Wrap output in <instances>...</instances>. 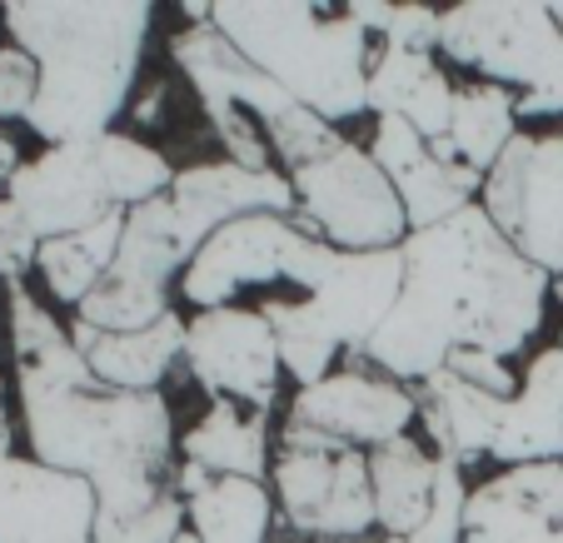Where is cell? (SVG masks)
<instances>
[{"mask_svg":"<svg viewBox=\"0 0 563 543\" xmlns=\"http://www.w3.org/2000/svg\"><path fill=\"white\" fill-rule=\"evenodd\" d=\"M100 165H106L110 195H115V204L125 214L159 200V195H170L175 175H180V170H170V160L155 145H145L135 135H115V130L100 135Z\"/></svg>","mask_w":563,"mask_h":543,"instance_id":"cell-28","label":"cell"},{"mask_svg":"<svg viewBox=\"0 0 563 543\" xmlns=\"http://www.w3.org/2000/svg\"><path fill=\"white\" fill-rule=\"evenodd\" d=\"M185 364L210 399L269 414L279 389V340L260 309H200L185 320Z\"/></svg>","mask_w":563,"mask_h":543,"instance_id":"cell-10","label":"cell"},{"mask_svg":"<svg viewBox=\"0 0 563 543\" xmlns=\"http://www.w3.org/2000/svg\"><path fill=\"white\" fill-rule=\"evenodd\" d=\"M0 21H5V11H0Z\"/></svg>","mask_w":563,"mask_h":543,"instance_id":"cell-37","label":"cell"},{"mask_svg":"<svg viewBox=\"0 0 563 543\" xmlns=\"http://www.w3.org/2000/svg\"><path fill=\"white\" fill-rule=\"evenodd\" d=\"M405 295L364 359L394 384H424L449 354H519L543 324L553 279L499 235L484 204L405 240Z\"/></svg>","mask_w":563,"mask_h":543,"instance_id":"cell-2","label":"cell"},{"mask_svg":"<svg viewBox=\"0 0 563 543\" xmlns=\"http://www.w3.org/2000/svg\"><path fill=\"white\" fill-rule=\"evenodd\" d=\"M439 458L424 454L415 439H394V444L369 454V489H374V523L389 539H415L419 523L429 519L434 503Z\"/></svg>","mask_w":563,"mask_h":543,"instance_id":"cell-24","label":"cell"},{"mask_svg":"<svg viewBox=\"0 0 563 543\" xmlns=\"http://www.w3.org/2000/svg\"><path fill=\"white\" fill-rule=\"evenodd\" d=\"M519 135V96L489 80L454 90V120H449V140H454L459 165L489 175L504 160V149Z\"/></svg>","mask_w":563,"mask_h":543,"instance_id":"cell-26","label":"cell"},{"mask_svg":"<svg viewBox=\"0 0 563 543\" xmlns=\"http://www.w3.org/2000/svg\"><path fill=\"white\" fill-rule=\"evenodd\" d=\"M444 369H454L459 379H468L474 389H484V395H494V399H514V395H519V379H514L509 359H499V354L459 350V354H449Z\"/></svg>","mask_w":563,"mask_h":543,"instance_id":"cell-33","label":"cell"},{"mask_svg":"<svg viewBox=\"0 0 563 543\" xmlns=\"http://www.w3.org/2000/svg\"><path fill=\"white\" fill-rule=\"evenodd\" d=\"M260 314H265L269 330H275L279 364H285V374L299 384V389H314V384L330 379L334 359H340V340H334V330L314 309V299H305V295L269 299V304H260Z\"/></svg>","mask_w":563,"mask_h":543,"instance_id":"cell-27","label":"cell"},{"mask_svg":"<svg viewBox=\"0 0 563 543\" xmlns=\"http://www.w3.org/2000/svg\"><path fill=\"white\" fill-rule=\"evenodd\" d=\"M96 489L41 458H0V543H96Z\"/></svg>","mask_w":563,"mask_h":543,"instance_id":"cell-14","label":"cell"},{"mask_svg":"<svg viewBox=\"0 0 563 543\" xmlns=\"http://www.w3.org/2000/svg\"><path fill=\"white\" fill-rule=\"evenodd\" d=\"M155 25L150 0H15L5 31L41 70L25 125L45 145H86L110 135L135 90L145 41Z\"/></svg>","mask_w":563,"mask_h":543,"instance_id":"cell-3","label":"cell"},{"mask_svg":"<svg viewBox=\"0 0 563 543\" xmlns=\"http://www.w3.org/2000/svg\"><path fill=\"white\" fill-rule=\"evenodd\" d=\"M210 25L245 55L250 65L295 96L309 115L354 120L369 110V35L350 21L344 5L309 0H230L214 5Z\"/></svg>","mask_w":563,"mask_h":543,"instance_id":"cell-4","label":"cell"},{"mask_svg":"<svg viewBox=\"0 0 563 543\" xmlns=\"http://www.w3.org/2000/svg\"><path fill=\"white\" fill-rule=\"evenodd\" d=\"M439 31H444V11H434V5H394L389 25H384V35H379V45H389V51L434 55Z\"/></svg>","mask_w":563,"mask_h":543,"instance_id":"cell-32","label":"cell"},{"mask_svg":"<svg viewBox=\"0 0 563 543\" xmlns=\"http://www.w3.org/2000/svg\"><path fill=\"white\" fill-rule=\"evenodd\" d=\"M299 220L314 230L319 240H330L334 250H399L409 240L405 204L374 165L369 149L354 140H340L324 149L314 165L289 175Z\"/></svg>","mask_w":563,"mask_h":543,"instance_id":"cell-8","label":"cell"},{"mask_svg":"<svg viewBox=\"0 0 563 543\" xmlns=\"http://www.w3.org/2000/svg\"><path fill=\"white\" fill-rule=\"evenodd\" d=\"M340 250L319 240L299 214H250L224 230H214L190 259L180 289L195 309H224L255 285L289 279L305 295H314L330 275Z\"/></svg>","mask_w":563,"mask_h":543,"instance_id":"cell-6","label":"cell"},{"mask_svg":"<svg viewBox=\"0 0 563 543\" xmlns=\"http://www.w3.org/2000/svg\"><path fill=\"white\" fill-rule=\"evenodd\" d=\"M553 295H559V304H563V269L553 275Z\"/></svg>","mask_w":563,"mask_h":543,"instance_id":"cell-34","label":"cell"},{"mask_svg":"<svg viewBox=\"0 0 563 543\" xmlns=\"http://www.w3.org/2000/svg\"><path fill=\"white\" fill-rule=\"evenodd\" d=\"M494 464L523 469V464H563V344L539 350L519 379V395L504 409Z\"/></svg>","mask_w":563,"mask_h":543,"instance_id":"cell-18","label":"cell"},{"mask_svg":"<svg viewBox=\"0 0 563 543\" xmlns=\"http://www.w3.org/2000/svg\"><path fill=\"white\" fill-rule=\"evenodd\" d=\"M439 51L519 90V115H563V0H464L444 11Z\"/></svg>","mask_w":563,"mask_h":543,"instance_id":"cell-5","label":"cell"},{"mask_svg":"<svg viewBox=\"0 0 563 543\" xmlns=\"http://www.w3.org/2000/svg\"><path fill=\"white\" fill-rule=\"evenodd\" d=\"M120 240H125V210H115L110 220L90 224L80 235L45 240L35 269H41L51 299H60V304H70V309L86 304V299L96 295V285L106 279V269L115 265Z\"/></svg>","mask_w":563,"mask_h":543,"instance_id":"cell-25","label":"cell"},{"mask_svg":"<svg viewBox=\"0 0 563 543\" xmlns=\"http://www.w3.org/2000/svg\"><path fill=\"white\" fill-rule=\"evenodd\" d=\"M35 259H41V240H35V230L25 224V214L0 195V279H5V285H25Z\"/></svg>","mask_w":563,"mask_h":543,"instance_id":"cell-30","label":"cell"},{"mask_svg":"<svg viewBox=\"0 0 563 543\" xmlns=\"http://www.w3.org/2000/svg\"><path fill=\"white\" fill-rule=\"evenodd\" d=\"M279 509L309 539H364L374 529L369 454L344 439L285 424L275 458Z\"/></svg>","mask_w":563,"mask_h":543,"instance_id":"cell-7","label":"cell"},{"mask_svg":"<svg viewBox=\"0 0 563 543\" xmlns=\"http://www.w3.org/2000/svg\"><path fill=\"white\" fill-rule=\"evenodd\" d=\"M175 489L185 499V519L200 543H265L275 523V494L260 479H224L200 464L175 469Z\"/></svg>","mask_w":563,"mask_h":543,"instance_id":"cell-20","label":"cell"},{"mask_svg":"<svg viewBox=\"0 0 563 543\" xmlns=\"http://www.w3.org/2000/svg\"><path fill=\"white\" fill-rule=\"evenodd\" d=\"M384 543H409V539H384Z\"/></svg>","mask_w":563,"mask_h":543,"instance_id":"cell-36","label":"cell"},{"mask_svg":"<svg viewBox=\"0 0 563 543\" xmlns=\"http://www.w3.org/2000/svg\"><path fill=\"white\" fill-rule=\"evenodd\" d=\"M5 309L31 458L96 489V543H180L190 519L175 489L170 405L100 384L70 330L25 285H5Z\"/></svg>","mask_w":563,"mask_h":543,"instance_id":"cell-1","label":"cell"},{"mask_svg":"<svg viewBox=\"0 0 563 543\" xmlns=\"http://www.w3.org/2000/svg\"><path fill=\"white\" fill-rule=\"evenodd\" d=\"M504 409H509V399L484 395L468 379H459L454 369H439L419 384V419H424L429 439L439 444V458L459 464V469L494 454Z\"/></svg>","mask_w":563,"mask_h":543,"instance_id":"cell-21","label":"cell"},{"mask_svg":"<svg viewBox=\"0 0 563 543\" xmlns=\"http://www.w3.org/2000/svg\"><path fill=\"white\" fill-rule=\"evenodd\" d=\"M415 419H419L415 389L394 384L389 374H369V369L330 374L314 389H299L295 405H289V424L344 439V444L369 448V454L394 444V439H405Z\"/></svg>","mask_w":563,"mask_h":543,"instance_id":"cell-12","label":"cell"},{"mask_svg":"<svg viewBox=\"0 0 563 543\" xmlns=\"http://www.w3.org/2000/svg\"><path fill=\"white\" fill-rule=\"evenodd\" d=\"M41 90V70L21 45H0V120H25Z\"/></svg>","mask_w":563,"mask_h":543,"instance_id":"cell-31","label":"cell"},{"mask_svg":"<svg viewBox=\"0 0 563 543\" xmlns=\"http://www.w3.org/2000/svg\"><path fill=\"white\" fill-rule=\"evenodd\" d=\"M180 543H200V539H195V533H180Z\"/></svg>","mask_w":563,"mask_h":543,"instance_id":"cell-35","label":"cell"},{"mask_svg":"<svg viewBox=\"0 0 563 543\" xmlns=\"http://www.w3.org/2000/svg\"><path fill=\"white\" fill-rule=\"evenodd\" d=\"M369 155L384 170V180L394 185L399 204H405L409 235L454 220L459 210L478 204V195H484V175L459 160H444L415 125H405V120H394V115H384L379 125H374Z\"/></svg>","mask_w":563,"mask_h":543,"instance_id":"cell-13","label":"cell"},{"mask_svg":"<svg viewBox=\"0 0 563 543\" xmlns=\"http://www.w3.org/2000/svg\"><path fill=\"white\" fill-rule=\"evenodd\" d=\"M185 464H200L224 479H260L269 474V414L230 399H210L195 429H185L180 439Z\"/></svg>","mask_w":563,"mask_h":543,"instance_id":"cell-23","label":"cell"},{"mask_svg":"<svg viewBox=\"0 0 563 543\" xmlns=\"http://www.w3.org/2000/svg\"><path fill=\"white\" fill-rule=\"evenodd\" d=\"M464 543H563V464H523L478 484Z\"/></svg>","mask_w":563,"mask_h":543,"instance_id":"cell-15","label":"cell"},{"mask_svg":"<svg viewBox=\"0 0 563 543\" xmlns=\"http://www.w3.org/2000/svg\"><path fill=\"white\" fill-rule=\"evenodd\" d=\"M499 235L543 275L563 269V135H514L478 195Z\"/></svg>","mask_w":563,"mask_h":543,"instance_id":"cell-9","label":"cell"},{"mask_svg":"<svg viewBox=\"0 0 563 543\" xmlns=\"http://www.w3.org/2000/svg\"><path fill=\"white\" fill-rule=\"evenodd\" d=\"M468 484L459 464L439 458V479H434V503H429V519L419 523V533L409 543H464V523H468Z\"/></svg>","mask_w":563,"mask_h":543,"instance_id":"cell-29","label":"cell"},{"mask_svg":"<svg viewBox=\"0 0 563 543\" xmlns=\"http://www.w3.org/2000/svg\"><path fill=\"white\" fill-rule=\"evenodd\" d=\"M399 295H405V250H360V255L340 250L324 285L305 299H314L340 350L364 359V350L379 334V324L394 314Z\"/></svg>","mask_w":563,"mask_h":543,"instance_id":"cell-16","label":"cell"},{"mask_svg":"<svg viewBox=\"0 0 563 543\" xmlns=\"http://www.w3.org/2000/svg\"><path fill=\"white\" fill-rule=\"evenodd\" d=\"M170 210L185 224V235L195 245H205L214 230H224L234 220H250V214H299V204L279 170L255 175L224 160V165H190V170L175 175Z\"/></svg>","mask_w":563,"mask_h":543,"instance_id":"cell-17","label":"cell"},{"mask_svg":"<svg viewBox=\"0 0 563 543\" xmlns=\"http://www.w3.org/2000/svg\"><path fill=\"white\" fill-rule=\"evenodd\" d=\"M369 115L384 120H405L419 135L434 145L449 135V120H454V86L449 75L439 70L434 55H415V51H389L379 45L369 60Z\"/></svg>","mask_w":563,"mask_h":543,"instance_id":"cell-19","label":"cell"},{"mask_svg":"<svg viewBox=\"0 0 563 543\" xmlns=\"http://www.w3.org/2000/svg\"><path fill=\"white\" fill-rule=\"evenodd\" d=\"M75 350L86 354L90 374L110 389H130V395H159V379L185 359V320L165 314L159 324L135 334H100L90 324H70Z\"/></svg>","mask_w":563,"mask_h":543,"instance_id":"cell-22","label":"cell"},{"mask_svg":"<svg viewBox=\"0 0 563 543\" xmlns=\"http://www.w3.org/2000/svg\"><path fill=\"white\" fill-rule=\"evenodd\" d=\"M5 200L25 214L35 240H65L90 224L110 220L120 210L110 195L106 165H100V140L86 145H51L35 160H25L5 185Z\"/></svg>","mask_w":563,"mask_h":543,"instance_id":"cell-11","label":"cell"}]
</instances>
